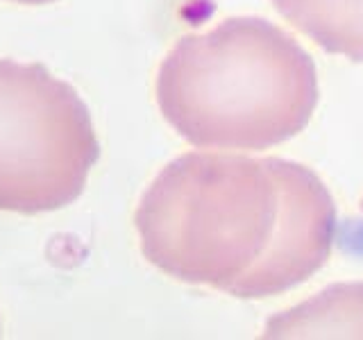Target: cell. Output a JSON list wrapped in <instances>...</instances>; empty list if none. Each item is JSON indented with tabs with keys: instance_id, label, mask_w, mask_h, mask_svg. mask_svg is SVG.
Instances as JSON below:
<instances>
[{
	"instance_id": "obj_1",
	"label": "cell",
	"mask_w": 363,
	"mask_h": 340,
	"mask_svg": "<svg viewBox=\"0 0 363 340\" xmlns=\"http://www.w3.org/2000/svg\"><path fill=\"white\" fill-rule=\"evenodd\" d=\"M134 225L143 256L164 275L264 300L327 264L336 207L323 179L302 164L189 152L147 186Z\"/></svg>"
},
{
	"instance_id": "obj_2",
	"label": "cell",
	"mask_w": 363,
	"mask_h": 340,
	"mask_svg": "<svg viewBox=\"0 0 363 340\" xmlns=\"http://www.w3.org/2000/svg\"><path fill=\"white\" fill-rule=\"evenodd\" d=\"M157 105L196 147L268 150L309 125L318 105L313 60L264 18H227L182 37L157 75Z\"/></svg>"
},
{
	"instance_id": "obj_3",
	"label": "cell",
	"mask_w": 363,
	"mask_h": 340,
	"mask_svg": "<svg viewBox=\"0 0 363 340\" xmlns=\"http://www.w3.org/2000/svg\"><path fill=\"white\" fill-rule=\"evenodd\" d=\"M100 157L77 91L41 64L0 60V211L64 209Z\"/></svg>"
},
{
	"instance_id": "obj_4",
	"label": "cell",
	"mask_w": 363,
	"mask_h": 340,
	"mask_svg": "<svg viewBox=\"0 0 363 340\" xmlns=\"http://www.w3.org/2000/svg\"><path fill=\"white\" fill-rule=\"evenodd\" d=\"M266 338H363V281L338 283L270 317Z\"/></svg>"
},
{
	"instance_id": "obj_5",
	"label": "cell",
	"mask_w": 363,
	"mask_h": 340,
	"mask_svg": "<svg viewBox=\"0 0 363 340\" xmlns=\"http://www.w3.org/2000/svg\"><path fill=\"white\" fill-rule=\"evenodd\" d=\"M272 5L323 50L363 62V0H272Z\"/></svg>"
},
{
	"instance_id": "obj_6",
	"label": "cell",
	"mask_w": 363,
	"mask_h": 340,
	"mask_svg": "<svg viewBox=\"0 0 363 340\" xmlns=\"http://www.w3.org/2000/svg\"><path fill=\"white\" fill-rule=\"evenodd\" d=\"M11 3H21V5H45V3H52V0H11Z\"/></svg>"
},
{
	"instance_id": "obj_7",
	"label": "cell",
	"mask_w": 363,
	"mask_h": 340,
	"mask_svg": "<svg viewBox=\"0 0 363 340\" xmlns=\"http://www.w3.org/2000/svg\"><path fill=\"white\" fill-rule=\"evenodd\" d=\"M361 209H363V202H361Z\"/></svg>"
}]
</instances>
